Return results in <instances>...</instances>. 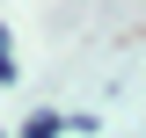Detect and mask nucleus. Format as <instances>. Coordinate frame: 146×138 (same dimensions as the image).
<instances>
[{
    "mask_svg": "<svg viewBox=\"0 0 146 138\" xmlns=\"http://www.w3.org/2000/svg\"><path fill=\"white\" fill-rule=\"evenodd\" d=\"M58 131H73V116H58V109H36L22 124V138H58Z\"/></svg>",
    "mask_w": 146,
    "mask_h": 138,
    "instance_id": "1",
    "label": "nucleus"
},
{
    "mask_svg": "<svg viewBox=\"0 0 146 138\" xmlns=\"http://www.w3.org/2000/svg\"><path fill=\"white\" fill-rule=\"evenodd\" d=\"M15 73H22L15 66V36H7V22H0V87H15Z\"/></svg>",
    "mask_w": 146,
    "mask_h": 138,
    "instance_id": "2",
    "label": "nucleus"
}]
</instances>
